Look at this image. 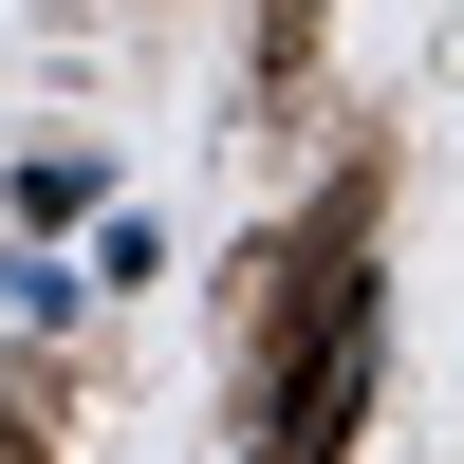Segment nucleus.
I'll return each mask as SVG.
<instances>
[{
    "label": "nucleus",
    "mask_w": 464,
    "mask_h": 464,
    "mask_svg": "<svg viewBox=\"0 0 464 464\" xmlns=\"http://www.w3.org/2000/svg\"><path fill=\"white\" fill-rule=\"evenodd\" d=\"M316 19H334V0H260V93H279V111L316 93Z\"/></svg>",
    "instance_id": "f257e3e1"
},
{
    "label": "nucleus",
    "mask_w": 464,
    "mask_h": 464,
    "mask_svg": "<svg viewBox=\"0 0 464 464\" xmlns=\"http://www.w3.org/2000/svg\"><path fill=\"white\" fill-rule=\"evenodd\" d=\"M0 464H56V372L0 353Z\"/></svg>",
    "instance_id": "f03ea898"
}]
</instances>
